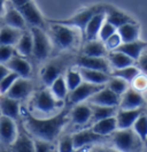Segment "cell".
Wrapping results in <instances>:
<instances>
[{
  "label": "cell",
  "mask_w": 147,
  "mask_h": 152,
  "mask_svg": "<svg viewBox=\"0 0 147 152\" xmlns=\"http://www.w3.org/2000/svg\"><path fill=\"white\" fill-rule=\"evenodd\" d=\"M68 115L69 113L67 110H61L59 113L47 118H38L31 113H25L23 115L24 129L35 140L53 143L68 122Z\"/></svg>",
  "instance_id": "obj_1"
},
{
  "label": "cell",
  "mask_w": 147,
  "mask_h": 152,
  "mask_svg": "<svg viewBox=\"0 0 147 152\" xmlns=\"http://www.w3.org/2000/svg\"><path fill=\"white\" fill-rule=\"evenodd\" d=\"M49 23V39L51 43L60 51H67L75 48L79 40L81 32L70 27H65L56 23Z\"/></svg>",
  "instance_id": "obj_2"
},
{
  "label": "cell",
  "mask_w": 147,
  "mask_h": 152,
  "mask_svg": "<svg viewBox=\"0 0 147 152\" xmlns=\"http://www.w3.org/2000/svg\"><path fill=\"white\" fill-rule=\"evenodd\" d=\"M106 10V5L105 4H98V5H93L90 7L83 8L79 12H77L76 14L71 15L68 19H61V20H47V22L51 23H56V24H61V26H65V27H70L76 30H78L81 32V35H84L85 28L89 23V21L98 13L100 12H105Z\"/></svg>",
  "instance_id": "obj_3"
},
{
  "label": "cell",
  "mask_w": 147,
  "mask_h": 152,
  "mask_svg": "<svg viewBox=\"0 0 147 152\" xmlns=\"http://www.w3.org/2000/svg\"><path fill=\"white\" fill-rule=\"evenodd\" d=\"M108 143L119 152H141L144 145L132 129H117L109 136Z\"/></svg>",
  "instance_id": "obj_4"
},
{
  "label": "cell",
  "mask_w": 147,
  "mask_h": 152,
  "mask_svg": "<svg viewBox=\"0 0 147 152\" xmlns=\"http://www.w3.org/2000/svg\"><path fill=\"white\" fill-rule=\"evenodd\" d=\"M64 102L55 99L51 94L49 89H43L37 91L32 98V106L39 113L45 114H56L60 112L61 107L63 106Z\"/></svg>",
  "instance_id": "obj_5"
},
{
  "label": "cell",
  "mask_w": 147,
  "mask_h": 152,
  "mask_svg": "<svg viewBox=\"0 0 147 152\" xmlns=\"http://www.w3.org/2000/svg\"><path fill=\"white\" fill-rule=\"evenodd\" d=\"M32 37V56L38 61H44L49 57L52 51V43L49 36L44 29L30 27L29 29Z\"/></svg>",
  "instance_id": "obj_6"
},
{
  "label": "cell",
  "mask_w": 147,
  "mask_h": 152,
  "mask_svg": "<svg viewBox=\"0 0 147 152\" xmlns=\"http://www.w3.org/2000/svg\"><path fill=\"white\" fill-rule=\"evenodd\" d=\"M68 65V58L62 56L55 58L49 62H46L40 70V78L46 86H49L57 77L63 75V72Z\"/></svg>",
  "instance_id": "obj_7"
},
{
  "label": "cell",
  "mask_w": 147,
  "mask_h": 152,
  "mask_svg": "<svg viewBox=\"0 0 147 152\" xmlns=\"http://www.w3.org/2000/svg\"><path fill=\"white\" fill-rule=\"evenodd\" d=\"M75 149H83V148H91L97 144H106L109 137H103L95 134L91 128L81 129L71 135Z\"/></svg>",
  "instance_id": "obj_8"
},
{
  "label": "cell",
  "mask_w": 147,
  "mask_h": 152,
  "mask_svg": "<svg viewBox=\"0 0 147 152\" xmlns=\"http://www.w3.org/2000/svg\"><path fill=\"white\" fill-rule=\"evenodd\" d=\"M20 14L22 15V18L24 19L25 23L29 24L30 27H36V28H40L45 30L46 28V21L43 16V14L40 13V10H38L36 4L31 0L24 6L18 8Z\"/></svg>",
  "instance_id": "obj_9"
},
{
  "label": "cell",
  "mask_w": 147,
  "mask_h": 152,
  "mask_svg": "<svg viewBox=\"0 0 147 152\" xmlns=\"http://www.w3.org/2000/svg\"><path fill=\"white\" fill-rule=\"evenodd\" d=\"M105 86H95V84H91V83L83 81L76 89H74L73 91H70L68 94L69 102L74 105L82 104L84 102L89 100L92 96L95 95L98 91H100Z\"/></svg>",
  "instance_id": "obj_10"
},
{
  "label": "cell",
  "mask_w": 147,
  "mask_h": 152,
  "mask_svg": "<svg viewBox=\"0 0 147 152\" xmlns=\"http://www.w3.org/2000/svg\"><path fill=\"white\" fill-rule=\"evenodd\" d=\"M76 67L90 69V70H97V72H101V73H105L108 75H110V73L113 70L107 58H92L78 56V58L76 59Z\"/></svg>",
  "instance_id": "obj_11"
},
{
  "label": "cell",
  "mask_w": 147,
  "mask_h": 152,
  "mask_svg": "<svg viewBox=\"0 0 147 152\" xmlns=\"http://www.w3.org/2000/svg\"><path fill=\"white\" fill-rule=\"evenodd\" d=\"M146 105V98L141 92L132 89L131 86L121 96L119 110H141Z\"/></svg>",
  "instance_id": "obj_12"
},
{
  "label": "cell",
  "mask_w": 147,
  "mask_h": 152,
  "mask_svg": "<svg viewBox=\"0 0 147 152\" xmlns=\"http://www.w3.org/2000/svg\"><path fill=\"white\" fill-rule=\"evenodd\" d=\"M18 127L15 120L0 115V142L5 146H10L15 141Z\"/></svg>",
  "instance_id": "obj_13"
},
{
  "label": "cell",
  "mask_w": 147,
  "mask_h": 152,
  "mask_svg": "<svg viewBox=\"0 0 147 152\" xmlns=\"http://www.w3.org/2000/svg\"><path fill=\"white\" fill-rule=\"evenodd\" d=\"M121 97L115 95L113 91H110L107 86L102 88L100 91H98L95 95H93L87 100L90 105L95 106H106V107H117L119 108Z\"/></svg>",
  "instance_id": "obj_14"
},
{
  "label": "cell",
  "mask_w": 147,
  "mask_h": 152,
  "mask_svg": "<svg viewBox=\"0 0 147 152\" xmlns=\"http://www.w3.org/2000/svg\"><path fill=\"white\" fill-rule=\"evenodd\" d=\"M32 89H33L32 82L29 78L18 77L5 96H7L12 99L21 102L23 99H27L28 97L30 96V94L32 92Z\"/></svg>",
  "instance_id": "obj_15"
},
{
  "label": "cell",
  "mask_w": 147,
  "mask_h": 152,
  "mask_svg": "<svg viewBox=\"0 0 147 152\" xmlns=\"http://www.w3.org/2000/svg\"><path fill=\"white\" fill-rule=\"evenodd\" d=\"M9 149L10 152H35V141L23 127H18L17 136Z\"/></svg>",
  "instance_id": "obj_16"
},
{
  "label": "cell",
  "mask_w": 147,
  "mask_h": 152,
  "mask_svg": "<svg viewBox=\"0 0 147 152\" xmlns=\"http://www.w3.org/2000/svg\"><path fill=\"white\" fill-rule=\"evenodd\" d=\"M105 16H106V21H107L108 23H110L116 30H117L119 27L124 26V24L136 22V20L133 19L132 16H130L129 14L117 10V8L114 7V6H110V5H106Z\"/></svg>",
  "instance_id": "obj_17"
},
{
  "label": "cell",
  "mask_w": 147,
  "mask_h": 152,
  "mask_svg": "<svg viewBox=\"0 0 147 152\" xmlns=\"http://www.w3.org/2000/svg\"><path fill=\"white\" fill-rule=\"evenodd\" d=\"M5 65L8 68L9 72L16 74L18 77H22V78H29L32 73V68H31L30 62L25 58L20 57L17 54H15Z\"/></svg>",
  "instance_id": "obj_18"
},
{
  "label": "cell",
  "mask_w": 147,
  "mask_h": 152,
  "mask_svg": "<svg viewBox=\"0 0 147 152\" xmlns=\"http://www.w3.org/2000/svg\"><path fill=\"white\" fill-rule=\"evenodd\" d=\"M21 114V105L18 100L12 99L5 95L0 96V115L17 121Z\"/></svg>",
  "instance_id": "obj_19"
},
{
  "label": "cell",
  "mask_w": 147,
  "mask_h": 152,
  "mask_svg": "<svg viewBox=\"0 0 147 152\" xmlns=\"http://www.w3.org/2000/svg\"><path fill=\"white\" fill-rule=\"evenodd\" d=\"M144 112V110H117V113L115 115L117 129H131L133 124L136 122L140 114Z\"/></svg>",
  "instance_id": "obj_20"
},
{
  "label": "cell",
  "mask_w": 147,
  "mask_h": 152,
  "mask_svg": "<svg viewBox=\"0 0 147 152\" xmlns=\"http://www.w3.org/2000/svg\"><path fill=\"white\" fill-rule=\"evenodd\" d=\"M105 19H106L105 12H100V13L95 14L89 21V23L85 28V31H84V35H83L84 43L91 42V40H97L99 38V32H100V29L105 22Z\"/></svg>",
  "instance_id": "obj_21"
},
{
  "label": "cell",
  "mask_w": 147,
  "mask_h": 152,
  "mask_svg": "<svg viewBox=\"0 0 147 152\" xmlns=\"http://www.w3.org/2000/svg\"><path fill=\"white\" fill-rule=\"evenodd\" d=\"M2 19H4V23L6 27H10V28L17 29V30L23 31V29L27 26L25 21L20 14V12L10 2L7 4V6H6V10H5Z\"/></svg>",
  "instance_id": "obj_22"
},
{
  "label": "cell",
  "mask_w": 147,
  "mask_h": 152,
  "mask_svg": "<svg viewBox=\"0 0 147 152\" xmlns=\"http://www.w3.org/2000/svg\"><path fill=\"white\" fill-rule=\"evenodd\" d=\"M91 114L92 110L89 104H77L70 111V120L76 126H85L86 124H90Z\"/></svg>",
  "instance_id": "obj_23"
},
{
  "label": "cell",
  "mask_w": 147,
  "mask_h": 152,
  "mask_svg": "<svg viewBox=\"0 0 147 152\" xmlns=\"http://www.w3.org/2000/svg\"><path fill=\"white\" fill-rule=\"evenodd\" d=\"M146 48H147V42L138 39V40L130 42V43H122L115 51L121 52V53L128 56L129 58H131L136 62Z\"/></svg>",
  "instance_id": "obj_24"
},
{
  "label": "cell",
  "mask_w": 147,
  "mask_h": 152,
  "mask_svg": "<svg viewBox=\"0 0 147 152\" xmlns=\"http://www.w3.org/2000/svg\"><path fill=\"white\" fill-rule=\"evenodd\" d=\"M107 54H108V51L105 46V44L101 40L97 39V40L84 43L81 56L92 58H107Z\"/></svg>",
  "instance_id": "obj_25"
},
{
  "label": "cell",
  "mask_w": 147,
  "mask_h": 152,
  "mask_svg": "<svg viewBox=\"0 0 147 152\" xmlns=\"http://www.w3.org/2000/svg\"><path fill=\"white\" fill-rule=\"evenodd\" d=\"M90 128H91L94 133L100 135V136L109 137L111 134H114L117 130L116 119H115V116L103 119V120H100L98 122H94L93 124H91Z\"/></svg>",
  "instance_id": "obj_26"
},
{
  "label": "cell",
  "mask_w": 147,
  "mask_h": 152,
  "mask_svg": "<svg viewBox=\"0 0 147 152\" xmlns=\"http://www.w3.org/2000/svg\"><path fill=\"white\" fill-rule=\"evenodd\" d=\"M14 50L20 57L27 58L32 56V37L29 30L22 31L16 45L14 46Z\"/></svg>",
  "instance_id": "obj_27"
},
{
  "label": "cell",
  "mask_w": 147,
  "mask_h": 152,
  "mask_svg": "<svg viewBox=\"0 0 147 152\" xmlns=\"http://www.w3.org/2000/svg\"><path fill=\"white\" fill-rule=\"evenodd\" d=\"M79 74L82 76L83 81L91 83V84H95V86H106L107 82L109 81L110 75L101 73V72H97V70H90V69H84V68H77Z\"/></svg>",
  "instance_id": "obj_28"
},
{
  "label": "cell",
  "mask_w": 147,
  "mask_h": 152,
  "mask_svg": "<svg viewBox=\"0 0 147 152\" xmlns=\"http://www.w3.org/2000/svg\"><path fill=\"white\" fill-rule=\"evenodd\" d=\"M107 60H108V62H109L113 70L122 69V68H125V67L135 66V64H136L131 58H129L128 56H125V54H123L121 52H117V51L108 52Z\"/></svg>",
  "instance_id": "obj_29"
},
{
  "label": "cell",
  "mask_w": 147,
  "mask_h": 152,
  "mask_svg": "<svg viewBox=\"0 0 147 152\" xmlns=\"http://www.w3.org/2000/svg\"><path fill=\"white\" fill-rule=\"evenodd\" d=\"M116 31L122 39V43H130L139 39L140 27L137 22H133V23H128L119 27Z\"/></svg>",
  "instance_id": "obj_30"
},
{
  "label": "cell",
  "mask_w": 147,
  "mask_h": 152,
  "mask_svg": "<svg viewBox=\"0 0 147 152\" xmlns=\"http://www.w3.org/2000/svg\"><path fill=\"white\" fill-rule=\"evenodd\" d=\"M22 34V30L10 28L4 26L0 28V46H15L18 38Z\"/></svg>",
  "instance_id": "obj_31"
},
{
  "label": "cell",
  "mask_w": 147,
  "mask_h": 152,
  "mask_svg": "<svg viewBox=\"0 0 147 152\" xmlns=\"http://www.w3.org/2000/svg\"><path fill=\"white\" fill-rule=\"evenodd\" d=\"M90 106L92 110L91 120H90L91 124L98 122L100 120H103V119L115 116L119 110L117 107H106V106H95V105H90Z\"/></svg>",
  "instance_id": "obj_32"
},
{
  "label": "cell",
  "mask_w": 147,
  "mask_h": 152,
  "mask_svg": "<svg viewBox=\"0 0 147 152\" xmlns=\"http://www.w3.org/2000/svg\"><path fill=\"white\" fill-rule=\"evenodd\" d=\"M49 91H51V94L53 95L55 99L64 102V99L68 97L69 91H68L67 83H65V80H64L63 75L57 77L54 82L49 86Z\"/></svg>",
  "instance_id": "obj_33"
},
{
  "label": "cell",
  "mask_w": 147,
  "mask_h": 152,
  "mask_svg": "<svg viewBox=\"0 0 147 152\" xmlns=\"http://www.w3.org/2000/svg\"><path fill=\"white\" fill-rule=\"evenodd\" d=\"M140 74V70L138 69V67L135 66H130L125 67V68H122V69H115V70H111L110 76L113 77H117L121 78L123 81H125L127 83H129L131 86V83L135 81V78Z\"/></svg>",
  "instance_id": "obj_34"
},
{
  "label": "cell",
  "mask_w": 147,
  "mask_h": 152,
  "mask_svg": "<svg viewBox=\"0 0 147 152\" xmlns=\"http://www.w3.org/2000/svg\"><path fill=\"white\" fill-rule=\"evenodd\" d=\"M131 129L140 138V141L145 144L147 140V114L144 112L140 114V116L136 120Z\"/></svg>",
  "instance_id": "obj_35"
},
{
  "label": "cell",
  "mask_w": 147,
  "mask_h": 152,
  "mask_svg": "<svg viewBox=\"0 0 147 152\" xmlns=\"http://www.w3.org/2000/svg\"><path fill=\"white\" fill-rule=\"evenodd\" d=\"M106 86L109 89L110 91H113L115 95L117 96H121L123 95L127 90H128L129 88H130V84L127 83L125 81H123V80H121V78H117V77H113V76H110L109 81L107 82V84Z\"/></svg>",
  "instance_id": "obj_36"
},
{
  "label": "cell",
  "mask_w": 147,
  "mask_h": 152,
  "mask_svg": "<svg viewBox=\"0 0 147 152\" xmlns=\"http://www.w3.org/2000/svg\"><path fill=\"white\" fill-rule=\"evenodd\" d=\"M64 80H65V83H67V88H68V91H73L74 89H76L77 86H79L83 82V78L78 69H68L67 70V74L64 76Z\"/></svg>",
  "instance_id": "obj_37"
},
{
  "label": "cell",
  "mask_w": 147,
  "mask_h": 152,
  "mask_svg": "<svg viewBox=\"0 0 147 152\" xmlns=\"http://www.w3.org/2000/svg\"><path fill=\"white\" fill-rule=\"evenodd\" d=\"M75 150L76 149L74 146L71 135H64L60 137L57 142V152H74Z\"/></svg>",
  "instance_id": "obj_38"
},
{
  "label": "cell",
  "mask_w": 147,
  "mask_h": 152,
  "mask_svg": "<svg viewBox=\"0 0 147 152\" xmlns=\"http://www.w3.org/2000/svg\"><path fill=\"white\" fill-rule=\"evenodd\" d=\"M18 78V76L14 73H9L7 75L5 76L1 81H0V96L6 95L7 91L12 88V86L14 84V82Z\"/></svg>",
  "instance_id": "obj_39"
},
{
  "label": "cell",
  "mask_w": 147,
  "mask_h": 152,
  "mask_svg": "<svg viewBox=\"0 0 147 152\" xmlns=\"http://www.w3.org/2000/svg\"><path fill=\"white\" fill-rule=\"evenodd\" d=\"M116 32V29L114 28L110 23H108L106 19H105V22H103V24H102V27L100 29V32H99V40H101L102 43H105L108 38L111 36V35H114Z\"/></svg>",
  "instance_id": "obj_40"
},
{
  "label": "cell",
  "mask_w": 147,
  "mask_h": 152,
  "mask_svg": "<svg viewBox=\"0 0 147 152\" xmlns=\"http://www.w3.org/2000/svg\"><path fill=\"white\" fill-rule=\"evenodd\" d=\"M130 86H131L132 89H135V90H137V91L143 94L144 91L147 90V75L140 73V74L135 78V81L131 83Z\"/></svg>",
  "instance_id": "obj_41"
},
{
  "label": "cell",
  "mask_w": 147,
  "mask_h": 152,
  "mask_svg": "<svg viewBox=\"0 0 147 152\" xmlns=\"http://www.w3.org/2000/svg\"><path fill=\"white\" fill-rule=\"evenodd\" d=\"M103 44H105V46L107 48V51H108V52H111V51H115V50L122 44V39H121L119 35L117 34V31H116V32H115L114 35H111Z\"/></svg>",
  "instance_id": "obj_42"
},
{
  "label": "cell",
  "mask_w": 147,
  "mask_h": 152,
  "mask_svg": "<svg viewBox=\"0 0 147 152\" xmlns=\"http://www.w3.org/2000/svg\"><path fill=\"white\" fill-rule=\"evenodd\" d=\"M15 54L16 53L13 46H0V64L5 65Z\"/></svg>",
  "instance_id": "obj_43"
},
{
  "label": "cell",
  "mask_w": 147,
  "mask_h": 152,
  "mask_svg": "<svg viewBox=\"0 0 147 152\" xmlns=\"http://www.w3.org/2000/svg\"><path fill=\"white\" fill-rule=\"evenodd\" d=\"M35 152H55L53 143L41 141V140H35Z\"/></svg>",
  "instance_id": "obj_44"
},
{
  "label": "cell",
  "mask_w": 147,
  "mask_h": 152,
  "mask_svg": "<svg viewBox=\"0 0 147 152\" xmlns=\"http://www.w3.org/2000/svg\"><path fill=\"white\" fill-rule=\"evenodd\" d=\"M136 66L138 67V69L140 70V73L147 75V48L144 50V52L141 53V56L139 57L137 61H136Z\"/></svg>",
  "instance_id": "obj_45"
},
{
  "label": "cell",
  "mask_w": 147,
  "mask_h": 152,
  "mask_svg": "<svg viewBox=\"0 0 147 152\" xmlns=\"http://www.w3.org/2000/svg\"><path fill=\"white\" fill-rule=\"evenodd\" d=\"M85 152H119L116 149L111 148L110 145H106V144H97L93 145L91 148H89Z\"/></svg>",
  "instance_id": "obj_46"
},
{
  "label": "cell",
  "mask_w": 147,
  "mask_h": 152,
  "mask_svg": "<svg viewBox=\"0 0 147 152\" xmlns=\"http://www.w3.org/2000/svg\"><path fill=\"white\" fill-rule=\"evenodd\" d=\"M29 1H31V0H9V2H10L16 10H18V8L22 7V6H24Z\"/></svg>",
  "instance_id": "obj_47"
},
{
  "label": "cell",
  "mask_w": 147,
  "mask_h": 152,
  "mask_svg": "<svg viewBox=\"0 0 147 152\" xmlns=\"http://www.w3.org/2000/svg\"><path fill=\"white\" fill-rule=\"evenodd\" d=\"M9 73H10V72L8 70V68L6 67V65L0 64V81L7 75V74H9Z\"/></svg>",
  "instance_id": "obj_48"
},
{
  "label": "cell",
  "mask_w": 147,
  "mask_h": 152,
  "mask_svg": "<svg viewBox=\"0 0 147 152\" xmlns=\"http://www.w3.org/2000/svg\"><path fill=\"white\" fill-rule=\"evenodd\" d=\"M6 6H7V0H0V18L4 16L5 10H6Z\"/></svg>",
  "instance_id": "obj_49"
},
{
  "label": "cell",
  "mask_w": 147,
  "mask_h": 152,
  "mask_svg": "<svg viewBox=\"0 0 147 152\" xmlns=\"http://www.w3.org/2000/svg\"><path fill=\"white\" fill-rule=\"evenodd\" d=\"M89 148H83V149H76L74 152H85Z\"/></svg>",
  "instance_id": "obj_50"
},
{
  "label": "cell",
  "mask_w": 147,
  "mask_h": 152,
  "mask_svg": "<svg viewBox=\"0 0 147 152\" xmlns=\"http://www.w3.org/2000/svg\"><path fill=\"white\" fill-rule=\"evenodd\" d=\"M145 106H146V107H147V98H146V105H145Z\"/></svg>",
  "instance_id": "obj_51"
},
{
  "label": "cell",
  "mask_w": 147,
  "mask_h": 152,
  "mask_svg": "<svg viewBox=\"0 0 147 152\" xmlns=\"http://www.w3.org/2000/svg\"><path fill=\"white\" fill-rule=\"evenodd\" d=\"M145 144H146V146H147V140H146V142H145Z\"/></svg>",
  "instance_id": "obj_52"
}]
</instances>
